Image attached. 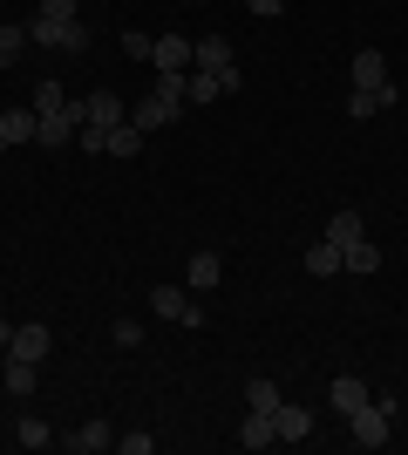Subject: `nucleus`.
Listing matches in <instances>:
<instances>
[{
	"instance_id": "1",
	"label": "nucleus",
	"mask_w": 408,
	"mask_h": 455,
	"mask_svg": "<svg viewBox=\"0 0 408 455\" xmlns=\"http://www.w3.org/2000/svg\"><path fill=\"white\" fill-rule=\"evenodd\" d=\"M238 48H232V41H225V35H204V41H197V68H212V76H225V95H238V89H245V76H238Z\"/></svg>"
},
{
	"instance_id": "2",
	"label": "nucleus",
	"mask_w": 408,
	"mask_h": 455,
	"mask_svg": "<svg viewBox=\"0 0 408 455\" xmlns=\"http://www.w3.org/2000/svg\"><path fill=\"white\" fill-rule=\"evenodd\" d=\"M116 123H130V109H123L116 89H96L89 102H82V130H102V136H109Z\"/></svg>"
},
{
	"instance_id": "3",
	"label": "nucleus",
	"mask_w": 408,
	"mask_h": 455,
	"mask_svg": "<svg viewBox=\"0 0 408 455\" xmlns=\"http://www.w3.org/2000/svg\"><path fill=\"white\" fill-rule=\"evenodd\" d=\"M150 313H156V320H177V326H204V313L191 306L184 285H156V292H150Z\"/></svg>"
},
{
	"instance_id": "4",
	"label": "nucleus",
	"mask_w": 408,
	"mask_h": 455,
	"mask_svg": "<svg viewBox=\"0 0 408 455\" xmlns=\"http://www.w3.org/2000/svg\"><path fill=\"white\" fill-rule=\"evenodd\" d=\"M348 435L361 442V449H388V408H381V401L354 408V415H348Z\"/></svg>"
},
{
	"instance_id": "5",
	"label": "nucleus",
	"mask_w": 408,
	"mask_h": 455,
	"mask_svg": "<svg viewBox=\"0 0 408 455\" xmlns=\"http://www.w3.org/2000/svg\"><path fill=\"white\" fill-rule=\"evenodd\" d=\"M191 61H197V48L184 35H156V48H150V68H156V76H191Z\"/></svg>"
},
{
	"instance_id": "6",
	"label": "nucleus",
	"mask_w": 408,
	"mask_h": 455,
	"mask_svg": "<svg viewBox=\"0 0 408 455\" xmlns=\"http://www.w3.org/2000/svg\"><path fill=\"white\" fill-rule=\"evenodd\" d=\"M82 136V102H68V109H55V116H41V130H35V143L41 150H61V143H76Z\"/></svg>"
},
{
	"instance_id": "7",
	"label": "nucleus",
	"mask_w": 408,
	"mask_h": 455,
	"mask_svg": "<svg viewBox=\"0 0 408 455\" xmlns=\"http://www.w3.org/2000/svg\"><path fill=\"white\" fill-rule=\"evenodd\" d=\"M48 347H55V333H48V326H14V333H7V354H14V361H48Z\"/></svg>"
},
{
	"instance_id": "8",
	"label": "nucleus",
	"mask_w": 408,
	"mask_h": 455,
	"mask_svg": "<svg viewBox=\"0 0 408 455\" xmlns=\"http://www.w3.org/2000/svg\"><path fill=\"white\" fill-rule=\"evenodd\" d=\"M35 130H41L35 109H0V143H7V150H14V143H35Z\"/></svg>"
},
{
	"instance_id": "9",
	"label": "nucleus",
	"mask_w": 408,
	"mask_h": 455,
	"mask_svg": "<svg viewBox=\"0 0 408 455\" xmlns=\"http://www.w3.org/2000/svg\"><path fill=\"white\" fill-rule=\"evenodd\" d=\"M218 279H225V266H218V251H191V266H184V285H191V292H212Z\"/></svg>"
},
{
	"instance_id": "10",
	"label": "nucleus",
	"mask_w": 408,
	"mask_h": 455,
	"mask_svg": "<svg viewBox=\"0 0 408 455\" xmlns=\"http://www.w3.org/2000/svg\"><path fill=\"white\" fill-rule=\"evenodd\" d=\"M327 395H333V408H340V415H354V408H368V380H361V374H333Z\"/></svg>"
},
{
	"instance_id": "11",
	"label": "nucleus",
	"mask_w": 408,
	"mask_h": 455,
	"mask_svg": "<svg viewBox=\"0 0 408 455\" xmlns=\"http://www.w3.org/2000/svg\"><path fill=\"white\" fill-rule=\"evenodd\" d=\"M35 380H41V361H14V354H7V367H0V387H7V395H35Z\"/></svg>"
},
{
	"instance_id": "12",
	"label": "nucleus",
	"mask_w": 408,
	"mask_h": 455,
	"mask_svg": "<svg viewBox=\"0 0 408 455\" xmlns=\"http://www.w3.org/2000/svg\"><path fill=\"white\" fill-rule=\"evenodd\" d=\"M109 442H116V428H109V421H82L76 435H68V449H76V455H102Z\"/></svg>"
},
{
	"instance_id": "13",
	"label": "nucleus",
	"mask_w": 408,
	"mask_h": 455,
	"mask_svg": "<svg viewBox=\"0 0 408 455\" xmlns=\"http://www.w3.org/2000/svg\"><path fill=\"white\" fill-rule=\"evenodd\" d=\"M218 95H225V76H212V68H191V76H184V102L204 109V102H218Z\"/></svg>"
},
{
	"instance_id": "14",
	"label": "nucleus",
	"mask_w": 408,
	"mask_h": 455,
	"mask_svg": "<svg viewBox=\"0 0 408 455\" xmlns=\"http://www.w3.org/2000/svg\"><path fill=\"white\" fill-rule=\"evenodd\" d=\"M136 150H143V130H136V123H116V130L102 136V156H116V164H130Z\"/></svg>"
},
{
	"instance_id": "15",
	"label": "nucleus",
	"mask_w": 408,
	"mask_h": 455,
	"mask_svg": "<svg viewBox=\"0 0 408 455\" xmlns=\"http://www.w3.org/2000/svg\"><path fill=\"white\" fill-rule=\"evenodd\" d=\"M272 428H279V442H300L313 428V415H307V408H292V401H279V408H272Z\"/></svg>"
},
{
	"instance_id": "16",
	"label": "nucleus",
	"mask_w": 408,
	"mask_h": 455,
	"mask_svg": "<svg viewBox=\"0 0 408 455\" xmlns=\"http://www.w3.org/2000/svg\"><path fill=\"white\" fill-rule=\"evenodd\" d=\"M307 272L313 279H333V272H340V245H333V238H313L307 245Z\"/></svg>"
},
{
	"instance_id": "17",
	"label": "nucleus",
	"mask_w": 408,
	"mask_h": 455,
	"mask_svg": "<svg viewBox=\"0 0 408 455\" xmlns=\"http://www.w3.org/2000/svg\"><path fill=\"white\" fill-rule=\"evenodd\" d=\"M68 28H76V20H48V14H35V20H28V41H35V48H61V41H68Z\"/></svg>"
},
{
	"instance_id": "18",
	"label": "nucleus",
	"mask_w": 408,
	"mask_h": 455,
	"mask_svg": "<svg viewBox=\"0 0 408 455\" xmlns=\"http://www.w3.org/2000/svg\"><path fill=\"white\" fill-rule=\"evenodd\" d=\"M35 41H28V28H14V20H0V68H14L20 55H28Z\"/></svg>"
},
{
	"instance_id": "19",
	"label": "nucleus",
	"mask_w": 408,
	"mask_h": 455,
	"mask_svg": "<svg viewBox=\"0 0 408 455\" xmlns=\"http://www.w3.org/2000/svg\"><path fill=\"white\" fill-rule=\"evenodd\" d=\"M238 442H245V449H272V442H279V428H272V415H245V428H238Z\"/></svg>"
},
{
	"instance_id": "20",
	"label": "nucleus",
	"mask_w": 408,
	"mask_h": 455,
	"mask_svg": "<svg viewBox=\"0 0 408 455\" xmlns=\"http://www.w3.org/2000/svg\"><path fill=\"white\" fill-rule=\"evenodd\" d=\"M381 266V251L368 245V238H354V245H340V272H374Z\"/></svg>"
},
{
	"instance_id": "21",
	"label": "nucleus",
	"mask_w": 408,
	"mask_h": 455,
	"mask_svg": "<svg viewBox=\"0 0 408 455\" xmlns=\"http://www.w3.org/2000/svg\"><path fill=\"white\" fill-rule=\"evenodd\" d=\"M327 238H333V245H354V238H368V231H361V211H333V218H327Z\"/></svg>"
},
{
	"instance_id": "22",
	"label": "nucleus",
	"mask_w": 408,
	"mask_h": 455,
	"mask_svg": "<svg viewBox=\"0 0 408 455\" xmlns=\"http://www.w3.org/2000/svg\"><path fill=\"white\" fill-rule=\"evenodd\" d=\"M279 380H245V408H259V415H272V408H279Z\"/></svg>"
},
{
	"instance_id": "23",
	"label": "nucleus",
	"mask_w": 408,
	"mask_h": 455,
	"mask_svg": "<svg viewBox=\"0 0 408 455\" xmlns=\"http://www.w3.org/2000/svg\"><path fill=\"white\" fill-rule=\"evenodd\" d=\"M14 442H20V449H48V442H55V428H48V421H20Z\"/></svg>"
},
{
	"instance_id": "24",
	"label": "nucleus",
	"mask_w": 408,
	"mask_h": 455,
	"mask_svg": "<svg viewBox=\"0 0 408 455\" xmlns=\"http://www.w3.org/2000/svg\"><path fill=\"white\" fill-rule=\"evenodd\" d=\"M55 109H68V95H61V82H41L35 89V116H55Z\"/></svg>"
},
{
	"instance_id": "25",
	"label": "nucleus",
	"mask_w": 408,
	"mask_h": 455,
	"mask_svg": "<svg viewBox=\"0 0 408 455\" xmlns=\"http://www.w3.org/2000/svg\"><path fill=\"white\" fill-rule=\"evenodd\" d=\"M374 109H381V102H374V95H368V89H354V95H348V116H354V123H368V116H374Z\"/></svg>"
},
{
	"instance_id": "26",
	"label": "nucleus",
	"mask_w": 408,
	"mask_h": 455,
	"mask_svg": "<svg viewBox=\"0 0 408 455\" xmlns=\"http://www.w3.org/2000/svg\"><path fill=\"white\" fill-rule=\"evenodd\" d=\"M89 41H96V35H89V28L76 20V28H68V41H61V55H89Z\"/></svg>"
},
{
	"instance_id": "27",
	"label": "nucleus",
	"mask_w": 408,
	"mask_h": 455,
	"mask_svg": "<svg viewBox=\"0 0 408 455\" xmlns=\"http://www.w3.org/2000/svg\"><path fill=\"white\" fill-rule=\"evenodd\" d=\"M150 48H156V41H143V35H136V28H130V35H123V55H130V61H150Z\"/></svg>"
},
{
	"instance_id": "28",
	"label": "nucleus",
	"mask_w": 408,
	"mask_h": 455,
	"mask_svg": "<svg viewBox=\"0 0 408 455\" xmlns=\"http://www.w3.org/2000/svg\"><path fill=\"white\" fill-rule=\"evenodd\" d=\"M76 7H82V0H41V14H48V20H76Z\"/></svg>"
},
{
	"instance_id": "29",
	"label": "nucleus",
	"mask_w": 408,
	"mask_h": 455,
	"mask_svg": "<svg viewBox=\"0 0 408 455\" xmlns=\"http://www.w3.org/2000/svg\"><path fill=\"white\" fill-rule=\"evenodd\" d=\"M109 333H116V347H136V340H143V326H136V320H116Z\"/></svg>"
},
{
	"instance_id": "30",
	"label": "nucleus",
	"mask_w": 408,
	"mask_h": 455,
	"mask_svg": "<svg viewBox=\"0 0 408 455\" xmlns=\"http://www.w3.org/2000/svg\"><path fill=\"white\" fill-rule=\"evenodd\" d=\"M150 449H156L150 428H143V435H123V455H150Z\"/></svg>"
},
{
	"instance_id": "31",
	"label": "nucleus",
	"mask_w": 408,
	"mask_h": 455,
	"mask_svg": "<svg viewBox=\"0 0 408 455\" xmlns=\"http://www.w3.org/2000/svg\"><path fill=\"white\" fill-rule=\"evenodd\" d=\"M245 7H252L259 20H272V14H279V7H286V0H245Z\"/></svg>"
}]
</instances>
